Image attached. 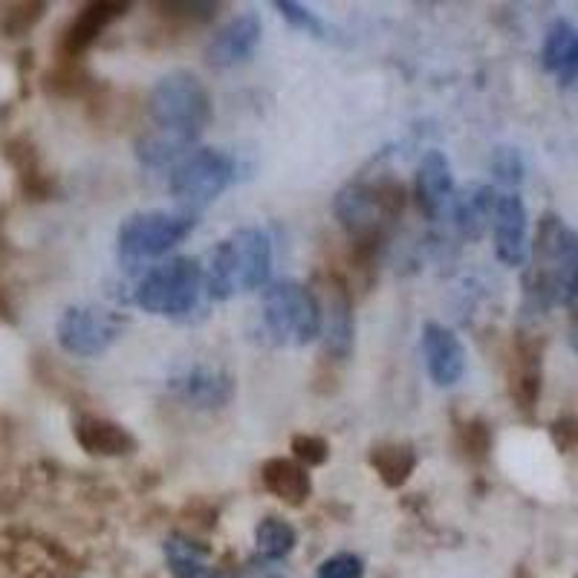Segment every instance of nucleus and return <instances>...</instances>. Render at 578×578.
Returning a JSON list of instances; mask_svg holds the SVG:
<instances>
[{
  "mask_svg": "<svg viewBox=\"0 0 578 578\" xmlns=\"http://www.w3.org/2000/svg\"><path fill=\"white\" fill-rule=\"evenodd\" d=\"M171 391H174L185 405H194V408H223V405L232 399L235 394V382L226 371L209 365H191L185 371H180L176 376H171Z\"/></svg>",
  "mask_w": 578,
  "mask_h": 578,
  "instance_id": "ddd939ff",
  "label": "nucleus"
},
{
  "mask_svg": "<svg viewBox=\"0 0 578 578\" xmlns=\"http://www.w3.org/2000/svg\"><path fill=\"white\" fill-rule=\"evenodd\" d=\"M570 344L572 351L578 353V301L570 307Z\"/></svg>",
  "mask_w": 578,
  "mask_h": 578,
  "instance_id": "f704fd0d",
  "label": "nucleus"
},
{
  "mask_svg": "<svg viewBox=\"0 0 578 578\" xmlns=\"http://www.w3.org/2000/svg\"><path fill=\"white\" fill-rule=\"evenodd\" d=\"M524 293L535 313L572 307L578 301V235L556 212H544L538 220Z\"/></svg>",
  "mask_w": 578,
  "mask_h": 578,
  "instance_id": "f257e3e1",
  "label": "nucleus"
},
{
  "mask_svg": "<svg viewBox=\"0 0 578 578\" xmlns=\"http://www.w3.org/2000/svg\"><path fill=\"white\" fill-rule=\"evenodd\" d=\"M549 437H552L558 452H572V448H578V414L556 419V423L549 425Z\"/></svg>",
  "mask_w": 578,
  "mask_h": 578,
  "instance_id": "473e14b6",
  "label": "nucleus"
},
{
  "mask_svg": "<svg viewBox=\"0 0 578 578\" xmlns=\"http://www.w3.org/2000/svg\"><path fill=\"white\" fill-rule=\"evenodd\" d=\"M544 382V338L518 336L509 362V394L520 410H533L541 399Z\"/></svg>",
  "mask_w": 578,
  "mask_h": 578,
  "instance_id": "f8f14e48",
  "label": "nucleus"
},
{
  "mask_svg": "<svg viewBox=\"0 0 578 578\" xmlns=\"http://www.w3.org/2000/svg\"><path fill=\"white\" fill-rule=\"evenodd\" d=\"M495 255L506 266H524L529 257L527 243V205L518 194H500L491 214Z\"/></svg>",
  "mask_w": 578,
  "mask_h": 578,
  "instance_id": "9b49d317",
  "label": "nucleus"
},
{
  "mask_svg": "<svg viewBox=\"0 0 578 578\" xmlns=\"http://www.w3.org/2000/svg\"><path fill=\"white\" fill-rule=\"evenodd\" d=\"M454 191L452 165L439 151H428L417 169V203L428 220H437Z\"/></svg>",
  "mask_w": 578,
  "mask_h": 578,
  "instance_id": "a211bd4d",
  "label": "nucleus"
},
{
  "mask_svg": "<svg viewBox=\"0 0 578 578\" xmlns=\"http://www.w3.org/2000/svg\"><path fill=\"white\" fill-rule=\"evenodd\" d=\"M156 16L162 21L174 23V27H200V23L212 21L217 12V3H154Z\"/></svg>",
  "mask_w": 578,
  "mask_h": 578,
  "instance_id": "a878e982",
  "label": "nucleus"
},
{
  "mask_svg": "<svg viewBox=\"0 0 578 578\" xmlns=\"http://www.w3.org/2000/svg\"><path fill=\"white\" fill-rule=\"evenodd\" d=\"M205 284V272L197 257H171L142 275L133 290L136 307L151 315H183L197 304L200 290Z\"/></svg>",
  "mask_w": 578,
  "mask_h": 578,
  "instance_id": "0eeeda50",
  "label": "nucleus"
},
{
  "mask_svg": "<svg viewBox=\"0 0 578 578\" xmlns=\"http://www.w3.org/2000/svg\"><path fill=\"white\" fill-rule=\"evenodd\" d=\"M148 116L160 131L197 140L212 119V99L197 75L176 70V73L162 75L154 84L148 95Z\"/></svg>",
  "mask_w": 578,
  "mask_h": 578,
  "instance_id": "20e7f679",
  "label": "nucleus"
},
{
  "mask_svg": "<svg viewBox=\"0 0 578 578\" xmlns=\"http://www.w3.org/2000/svg\"><path fill=\"white\" fill-rule=\"evenodd\" d=\"M73 432L79 446L93 457H128L136 452V437L113 419L81 417Z\"/></svg>",
  "mask_w": 578,
  "mask_h": 578,
  "instance_id": "f3484780",
  "label": "nucleus"
},
{
  "mask_svg": "<svg viewBox=\"0 0 578 578\" xmlns=\"http://www.w3.org/2000/svg\"><path fill=\"white\" fill-rule=\"evenodd\" d=\"M423 356L428 376L439 388H452L466 371V351H463L460 338L437 322H428L423 327Z\"/></svg>",
  "mask_w": 578,
  "mask_h": 578,
  "instance_id": "4468645a",
  "label": "nucleus"
},
{
  "mask_svg": "<svg viewBox=\"0 0 578 578\" xmlns=\"http://www.w3.org/2000/svg\"><path fill=\"white\" fill-rule=\"evenodd\" d=\"M498 197L500 194H495V189H489V185H477L466 197L454 203V223H457L463 235L471 237V241L484 235L486 226H491V214H495Z\"/></svg>",
  "mask_w": 578,
  "mask_h": 578,
  "instance_id": "aec40b11",
  "label": "nucleus"
},
{
  "mask_svg": "<svg viewBox=\"0 0 578 578\" xmlns=\"http://www.w3.org/2000/svg\"><path fill=\"white\" fill-rule=\"evenodd\" d=\"M122 333V322L108 310L99 307H67L55 324L61 351L79 359L102 356Z\"/></svg>",
  "mask_w": 578,
  "mask_h": 578,
  "instance_id": "9d476101",
  "label": "nucleus"
},
{
  "mask_svg": "<svg viewBox=\"0 0 578 578\" xmlns=\"http://www.w3.org/2000/svg\"><path fill=\"white\" fill-rule=\"evenodd\" d=\"M405 209V191L396 180H356L347 183L333 200V212L353 246H374L379 250L382 237Z\"/></svg>",
  "mask_w": 578,
  "mask_h": 578,
  "instance_id": "7ed1b4c3",
  "label": "nucleus"
},
{
  "mask_svg": "<svg viewBox=\"0 0 578 578\" xmlns=\"http://www.w3.org/2000/svg\"><path fill=\"white\" fill-rule=\"evenodd\" d=\"M460 448L469 454L471 460H486V454L491 448V434L489 425L480 423V419H471L460 428Z\"/></svg>",
  "mask_w": 578,
  "mask_h": 578,
  "instance_id": "c85d7f7f",
  "label": "nucleus"
},
{
  "mask_svg": "<svg viewBox=\"0 0 578 578\" xmlns=\"http://www.w3.org/2000/svg\"><path fill=\"white\" fill-rule=\"evenodd\" d=\"M128 3H116V0H99V3H88V7L81 9L79 16L70 21V27L64 30L61 36V59L67 61H75L81 59L90 47L99 41L104 30H108L110 23L122 18L128 12Z\"/></svg>",
  "mask_w": 578,
  "mask_h": 578,
  "instance_id": "2eb2a0df",
  "label": "nucleus"
},
{
  "mask_svg": "<svg viewBox=\"0 0 578 578\" xmlns=\"http://www.w3.org/2000/svg\"><path fill=\"white\" fill-rule=\"evenodd\" d=\"M275 9H278L286 21L293 23L295 30H304V32H310V36H324V23L318 21L310 9L301 7V3H293V0H278Z\"/></svg>",
  "mask_w": 578,
  "mask_h": 578,
  "instance_id": "2f4dec72",
  "label": "nucleus"
},
{
  "mask_svg": "<svg viewBox=\"0 0 578 578\" xmlns=\"http://www.w3.org/2000/svg\"><path fill=\"white\" fill-rule=\"evenodd\" d=\"M235 176V160L217 148H197L176 162L171 171V194L180 203V212L194 214L203 212L205 205L229 189Z\"/></svg>",
  "mask_w": 578,
  "mask_h": 578,
  "instance_id": "6e6552de",
  "label": "nucleus"
},
{
  "mask_svg": "<svg viewBox=\"0 0 578 578\" xmlns=\"http://www.w3.org/2000/svg\"><path fill=\"white\" fill-rule=\"evenodd\" d=\"M197 217L185 212H136L119 226L116 255L125 270H140L156 257L169 255L176 243H183Z\"/></svg>",
  "mask_w": 578,
  "mask_h": 578,
  "instance_id": "423d86ee",
  "label": "nucleus"
},
{
  "mask_svg": "<svg viewBox=\"0 0 578 578\" xmlns=\"http://www.w3.org/2000/svg\"><path fill=\"white\" fill-rule=\"evenodd\" d=\"M365 576V561L353 552H338V556L327 558L318 567V578H362Z\"/></svg>",
  "mask_w": 578,
  "mask_h": 578,
  "instance_id": "7c9ffc66",
  "label": "nucleus"
},
{
  "mask_svg": "<svg viewBox=\"0 0 578 578\" xmlns=\"http://www.w3.org/2000/svg\"><path fill=\"white\" fill-rule=\"evenodd\" d=\"M165 564L174 578H205L209 572V549L191 541L185 535L165 538Z\"/></svg>",
  "mask_w": 578,
  "mask_h": 578,
  "instance_id": "5701e85b",
  "label": "nucleus"
},
{
  "mask_svg": "<svg viewBox=\"0 0 578 578\" xmlns=\"http://www.w3.org/2000/svg\"><path fill=\"white\" fill-rule=\"evenodd\" d=\"M576 79H578V41H576V47L570 50V55L564 59L561 70H558V81H561L564 88H567V84H572Z\"/></svg>",
  "mask_w": 578,
  "mask_h": 578,
  "instance_id": "72a5a7b5",
  "label": "nucleus"
},
{
  "mask_svg": "<svg viewBox=\"0 0 578 578\" xmlns=\"http://www.w3.org/2000/svg\"><path fill=\"white\" fill-rule=\"evenodd\" d=\"M298 535L281 518H264L255 527V547L266 561H281L295 549Z\"/></svg>",
  "mask_w": 578,
  "mask_h": 578,
  "instance_id": "b1692460",
  "label": "nucleus"
},
{
  "mask_svg": "<svg viewBox=\"0 0 578 578\" xmlns=\"http://www.w3.org/2000/svg\"><path fill=\"white\" fill-rule=\"evenodd\" d=\"M257 41H261V18L255 12L237 16L214 32V38L205 47V61L212 67H232L237 61L250 59Z\"/></svg>",
  "mask_w": 578,
  "mask_h": 578,
  "instance_id": "dca6fc26",
  "label": "nucleus"
},
{
  "mask_svg": "<svg viewBox=\"0 0 578 578\" xmlns=\"http://www.w3.org/2000/svg\"><path fill=\"white\" fill-rule=\"evenodd\" d=\"M261 480H264V489L270 495H275V498L290 506H301L313 495L310 469L301 466L298 460H290V457H272V460H266L264 469H261Z\"/></svg>",
  "mask_w": 578,
  "mask_h": 578,
  "instance_id": "6ab92c4d",
  "label": "nucleus"
},
{
  "mask_svg": "<svg viewBox=\"0 0 578 578\" xmlns=\"http://www.w3.org/2000/svg\"><path fill=\"white\" fill-rule=\"evenodd\" d=\"M491 174L498 176V183L518 185L524 180V160L515 148H495L491 154Z\"/></svg>",
  "mask_w": 578,
  "mask_h": 578,
  "instance_id": "cd10ccee",
  "label": "nucleus"
},
{
  "mask_svg": "<svg viewBox=\"0 0 578 578\" xmlns=\"http://www.w3.org/2000/svg\"><path fill=\"white\" fill-rule=\"evenodd\" d=\"M576 578H578V576H576Z\"/></svg>",
  "mask_w": 578,
  "mask_h": 578,
  "instance_id": "c9c22d12",
  "label": "nucleus"
},
{
  "mask_svg": "<svg viewBox=\"0 0 578 578\" xmlns=\"http://www.w3.org/2000/svg\"><path fill=\"white\" fill-rule=\"evenodd\" d=\"M578 32L570 21H556L549 27L547 38H544L541 47V64L549 73H558L564 64V59L570 55V50L576 47Z\"/></svg>",
  "mask_w": 578,
  "mask_h": 578,
  "instance_id": "393cba45",
  "label": "nucleus"
},
{
  "mask_svg": "<svg viewBox=\"0 0 578 578\" xmlns=\"http://www.w3.org/2000/svg\"><path fill=\"white\" fill-rule=\"evenodd\" d=\"M44 9H47V3H16V7L7 12V23H3L9 32V38L27 36V32H30L32 27L41 21Z\"/></svg>",
  "mask_w": 578,
  "mask_h": 578,
  "instance_id": "c756f323",
  "label": "nucleus"
},
{
  "mask_svg": "<svg viewBox=\"0 0 578 578\" xmlns=\"http://www.w3.org/2000/svg\"><path fill=\"white\" fill-rule=\"evenodd\" d=\"M189 136H180V133L160 131V128H151L136 140V156H140L142 165L148 169H162L169 162L183 160L185 148H191Z\"/></svg>",
  "mask_w": 578,
  "mask_h": 578,
  "instance_id": "4be33fe9",
  "label": "nucleus"
},
{
  "mask_svg": "<svg viewBox=\"0 0 578 578\" xmlns=\"http://www.w3.org/2000/svg\"><path fill=\"white\" fill-rule=\"evenodd\" d=\"M272 270V243L261 229H237L217 243L205 272V290L214 301H229L264 286Z\"/></svg>",
  "mask_w": 578,
  "mask_h": 578,
  "instance_id": "f03ea898",
  "label": "nucleus"
},
{
  "mask_svg": "<svg viewBox=\"0 0 578 578\" xmlns=\"http://www.w3.org/2000/svg\"><path fill=\"white\" fill-rule=\"evenodd\" d=\"M261 318L266 333L278 344H310L322 336V310L315 301L313 286L293 278L275 281L264 290Z\"/></svg>",
  "mask_w": 578,
  "mask_h": 578,
  "instance_id": "39448f33",
  "label": "nucleus"
},
{
  "mask_svg": "<svg viewBox=\"0 0 578 578\" xmlns=\"http://www.w3.org/2000/svg\"><path fill=\"white\" fill-rule=\"evenodd\" d=\"M313 293L322 310L324 353L329 359L344 362L353 351V295L338 272H318Z\"/></svg>",
  "mask_w": 578,
  "mask_h": 578,
  "instance_id": "1a4fd4ad",
  "label": "nucleus"
},
{
  "mask_svg": "<svg viewBox=\"0 0 578 578\" xmlns=\"http://www.w3.org/2000/svg\"><path fill=\"white\" fill-rule=\"evenodd\" d=\"M293 460H298L301 466L315 469V466H324L329 460V446L324 437H315V434H295L293 437Z\"/></svg>",
  "mask_w": 578,
  "mask_h": 578,
  "instance_id": "bb28decb",
  "label": "nucleus"
},
{
  "mask_svg": "<svg viewBox=\"0 0 578 578\" xmlns=\"http://www.w3.org/2000/svg\"><path fill=\"white\" fill-rule=\"evenodd\" d=\"M371 466L388 489H399L417 469V454L408 443H379L371 448Z\"/></svg>",
  "mask_w": 578,
  "mask_h": 578,
  "instance_id": "412c9836",
  "label": "nucleus"
}]
</instances>
